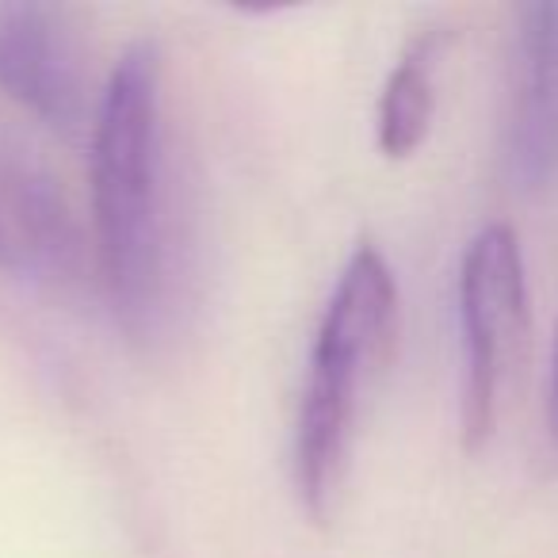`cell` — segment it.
Instances as JSON below:
<instances>
[{
	"mask_svg": "<svg viewBox=\"0 0 558 558\" xmlns=\"http://www.w3.org/2000/svg\"><path fill=\"white\" fill-rule=\"evenodd\" d=\"M93 222L104 288L119 326L146 337L169 283L161 50L142 39L119 54L93 119Z\"/></svg>",
	"mask_w": 558,
	"mask_h": 558,
	"instance_id": "obj_1",
	"label": "cell"
},
{
	"mask_svg": "<svg viewBox=\"0 0 558 558\" xmlns=\"http://www.w3.org/2000/svg\"><path fill=\"white\" fill-rule=\"evenodd\" d=\"M398 329V283L387 256L360 241L344 260L311 349L295 421V486L318 524H326L349 471L360 398L387 364Z\"/></svg>",
	"mask_w": 558,
	"mask_h": 558,
	"instance_id": "obj_2",
	"label": "cell"
},
{
	"mask_svg": "<svg viewBox=\"0 0 558 558\" xmlns=\"http://www.w3.org/2000/svg\"><path fill=\"white\" fill-rule=\"evenodd\" d=\"M459 333H463V448L494 436L505 383L527 333V279L520 241L494 222L471 238L459 264Z\"/></svg>",
	"mask_w": 558,
	"mask_h": 558,
	"instance_id": "obj_3",
	"label": "cell"
},
{
	"mask_svg": "<svg viewBox=\"0 0 558 558\" xmlns=\"http://www.w3.org/2000/svg\"><path fill=\"white\" fill-rule=\"evenodd\" d=\"M501 161L517 192H535L558 169V0L520 4L512 16Z\"/></svg>",
	"mask_w": 558,
	"mask_h": 558,
	"instance_id": "obj_4",
	"label": "cell"
},
{
	"mask_svg": "<svg viewBox=\"0 0 558 558\" xmlns=\"http://www.w3.org/2000/svg\"><path fill=\"white\" fill-rule=\"evenodd\" d=\"M0 93L50 131H81L85 73L62 9L39 0H0Z\"/></svg>",
	"mask_w": 558,
	"mask_h": 558,
	"instance_id": "obj_5",
	"label": "cell"
},
{
	"mask_svg": "<svg viewBox=\"0 0 558 558\" xmlns=\"http://www.w3.org/2000/svg\"><path fill=\"white\" fill-rule=\"evenodd\" d=\"M81 241L58 187L12 142L0 138V268L62 279L77 268Z\"/></svg>",
	"mask_w": 558,
	"mask_h": 558,
	"instance_id": "obj_6",
	"label": "cell"
},
{
	"mask_svg": "<svg viewBox=\"0 0 558 558\" xmlns=\"http://www.w3.org/2000/svg\"><path fill=\"white\" fill-rule=\"evenodd\" d=\"M444 35L421 32L402 50L398 65L390 70L379 96V116H375V142L383 157L402 161L417 154V146L428 138L436 111V65H440Z\"/></svg>",
	"mask_w": 558,
	"mask_h": 558,
	"instance_id": "obj_7",
	"label": "cell"
}]
</instances>
